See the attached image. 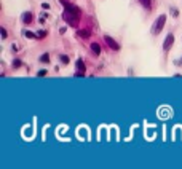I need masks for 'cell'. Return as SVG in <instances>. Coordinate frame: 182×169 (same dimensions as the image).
Instances as JSON below:
<instances>
[{
  "label": "cell",
  "instance_id": "12",
  "mask_svg": "<svg viewBox=\"0 0 182 169\" xmlns=\"http://www.w3.org/2000/svg\"><path fill=\"white\" fill-rule=\"evenodd\" d=\"M26 37H29V38H37V34H32V32H29V31H24L22 32Z\"/></svg>",
  "mask_w": 182,
  "mask_h": 169
},
{
  "label": "cell",
  "instance_id": "6",
  "mask_svg": "<svg viewBox=\"0 0 182 169\" xmlns=\"http://www.w3.org/2000/svg\"><path fill=\"white\" fill-rule=\"evenodd\" d=\"M91 51H93V54H94V56H99V54H101V51H102V48H101V45H99V43H91Z\"/></svg>",
  "mask_w": 182,
  "mask_h": 169
},
{
  "label": "cell",
  "instance_id": "18",
  "mask_svg": "<svg viewBox=\"0 0 182 169\" xmlns=\"http://www.w3.org/2000/svg\"><path fill=\"white\" fill-rule=\"evenodd\" d=\"M174 64H176V65H182V58H180V59H176Z\"/></svg>",
  "mask_w": 182,
  "mask_h": 169
},
{
  "label": "cell",
  "instance_id": "5",
  "mask_svg": "<svg viewBox=\"0 0 182 169\" xmlns=\"http://www.w3.org/2000/svg\"><path fill=\"white\" fill-rule=\"evenodd\" d=\"M85 64H83L81 59H77V72H75V77H85Z\"/></svg>",
  "mask_w": 182,
  "mask_h": 169
},
{
  "label": "cell",
  "instance_id": "3",
  "mask_svg": "<svg viewBox=\"0 0 182 169\" xmlns=\"http://www.w3.org/2000/svg\"><path fill=\"white\" fill-rule=\"evenodd\" d=\"M173 45H174V35L173 34H168L166 38H165V41H163V51L168 53V51L173 48Z\"/></svg>",
  "mask_w": 182,
  "mask_h": 169
},
{
  "label": "cell",
  "instance_id": "14",
  "mask_svg": "<svg viewBox=\"0 0 182 169\" xmlns=\"http://www.w3.org/2000/svg\"><path fill=\"white\" fill-rule=\"evenodd\" d=\"M171 16H174V18L179 16V10L177 8H171Z\"/></svg>",
  "mask_w": 182,
  "mask_h": 169
},
{
  "label": "cell",
  "instance_id": "19",
  "mask_svg": "<svg viewBox=\"0 0 182 169\" xmlns=\"http://www.w3.org/2000/svg\"><path fill=\"white\" fill-rule=\"evenodd\" d=\"M42 7H43L45 10H48V8H50V3H42Z\"/></svg>",
  "mask_w": 182,
  "mask_h": 169
},
{
  "label": "cell",
  "instance_id": "4",
  "mask_svg": "<svg viewBox=\"0 0 182 169\" xmlns=\"http://www.w3.org/2000/svg\"><path fill=\"white\" fill-rule=\"evenodd\" d=\"M104 40H106V43L109 45V48H110V50H114V51H118V50H120V45H118L117 41H115L114 38H112L110 35H104Z\"/></svg>",
  "mask_w": 182,
  "mask_h": 169
},
{
  "label": "cell",
  "instance_id": "8",
  "mask_svg": "<svg viewBox=\"0 0 182 169\" xmlns=\"http://www.w3.org/2000/svg\"><path fill=\"white\" fill-rule=\"evenodd\" d=\"M90 35H91V31H77V37H80V38H90Z\"/></svg>",
  "mask_w": 182,
  "mask_h": 169
},
{
  "label": "cell",
  "instance_id": "1",
  "mask_svg": "<svg viewBox=\"0 0 182 169\" xmlns=\"http://www.w3.org/2000/svg\"><path fill=\"white\" fill-rule=\"evenodd\" d=\"M61 5L64 7V13H62V18L66 22H69L71 26H77L78 19H80V8L66 2V0H59Z\"/></svg>",
  "mask_w": 182,
  "mask_h": 169
},
{
  "label": "cell",
  "instance_id": "10",
  "mask_svg": "<svg viewBox=\"0 0 182 169\" xmlns=\"http://www.w3.org/2000/svg\"><path fill=\"white\" fill-rule=\"evenodd\" d=\"M40 61H42V62H45V64H48V62H50V54L45 53L43 56H40Z\"/></svg>",
  "mask_w": 182,
  "mask_h": 169
},
{
  "label": "cell",
  "instance_id": "15",
  "mask_svg": "<svg viewBox=\"0 0 182 169\" xmlns=\"http://www.w3.org/2000/svg\"><path fill=\"white\" fill-rule=\"evenodd\" d=\"M43 37H47V32H45V31H40V32H37V38H43Z\"/></svg>",
  "mask_w": 182,
  "mask_h": 169
},
{
  "label": "cell",
  "instance_id": "9",
  "mask_svg": "<svg viewBox=\"0 0 182 169\" xmlns=\"http://www.w3.org/2000/svg\"><path fill=\"white\" fill-rule=\"evenodd\" d=\"M137 2L141 3L145 10H150V8H152V0H137Z\"/></svg>",
  "mask_w": 182,
  "mask_h": 169
},
{
  "label": "cell",
  "instance_id": "2",
  "mask_svg": "<svg viewBox=\"0 0 182 169\" xmlns=\"http://www.w3.org/2000/svg\"><path fill=\"white\" fill-rule=\"evenodd\" d=\"M166 24V15H160L157 18V21L153 22V27H152V34L153 35H158L161 31H163V27Z\"/></svg>",
  "mask_w": 182,
  "mask_h": 169
},
{
  "label": "cell",
  "instance_id": "17",
  "mask_svg": "<svg viewBox=\"0 0 182 169\" xmlns=\"http://www.w3.org/2000/svg\"><path fill=\"white\" fill-rule=\"evenodd\" d=\"M21 64H22V62H21L19 59H16V61H13V67H15V69H18V67H21Z\"/></svg>",
  "mask_w": 182,
  "mask_h": 169
},
{
  "label": "cell",
  "instance_id": "7",
  "mask_svg": "<svg viewBox=\"0 0 182 169\" xmlns=\"http://www.w3.org/2000/svg\"><path fill=\"white\" fill-rule=\"evenodd\" d=\"M21 19H22V22H26V24H31V22H32V13H31V11H26Z\"/></svg>",
  "mask_w": 182,
  "mask_h": 169
},
{
  "label": "cell",
  "instance_id": "11",
  "mask_svg": "<svg viewBox=\"0 0 182 169\" xmlns=\"http://www.w3.org/2000/svg\"><path fill=\"white\" fill-rule=\"evenodd\" d=\"M59 59H61V62L66 65V64H69V56H64V54H61L59 56Z\"/></svg>",
  "mask_w": 182,
  "mask_h": 169
},
{
  "label": "cell",
  "instance_id": "16",
  "mask_svg": "<svg viewBox=\"0 0 182 169\" xmlns=\"http://www.w3.org/2000/svg\"><path fill=\"white\" fill-rule=\"evenodd\" d=\"M48 72H47V70L43 69V70H38V72H37V77H45Z\"/></svg>",
  "mask_w": 182,
  "mask_h": 169
},
{
  "label": "cell",
  "instance_id": "13",
  "mask_svg": "<svg viewBox=\"0 0 182 169\" xmlns=\"http://www.w3.org/2000/svg\"><path fill=\"white\" fill-rule=\"evenodd\" d=\"M0 34H2V38H3V40L8 37V34H7V31H5V27H0Z\"/></svg>",
  "mask_w": 182,
  "mask_h": 169
}]
</instances>
